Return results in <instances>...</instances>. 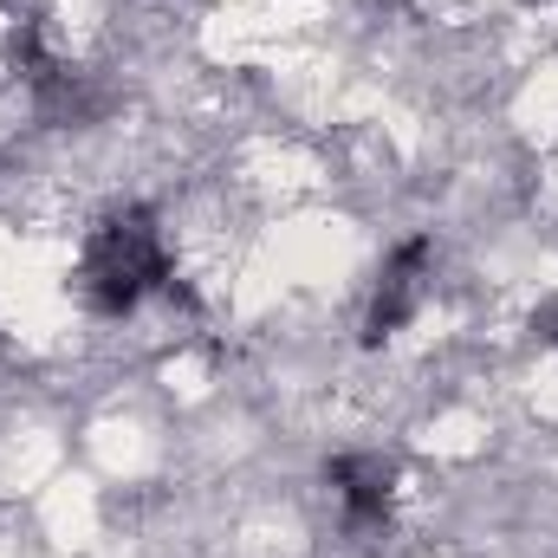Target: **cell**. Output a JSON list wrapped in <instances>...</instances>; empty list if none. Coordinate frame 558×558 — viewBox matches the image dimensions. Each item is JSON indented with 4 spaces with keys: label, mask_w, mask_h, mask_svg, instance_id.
<instances>
[{
    "label": "cell",
    "mask_w": 558,
    "mask_h": 558,
    "mask_svg": "<svg viewBox=\"0 0 558 558\" xmlns=\"http://www.w3.org/2000/svg\"><path fill=\"white\" fill-rule=\"evenodd\" d=\"M533 325H539V331L558 344V299H546V305H539V318H533Z\"/></svg>",
    "instance_id": "cell-4"
},
{
    "label": "cell",
    "mask_w": 558,
    "mask_h": 558,
    "mask_svg": "<svg viewBox=\"0 0 558 558\" xmlns=\"http://www.w3.org/2000/svg\"><path fill=\"white\" fill-rule=\"evenodd\" d=\"M422 267H428V241H403L384 267V286L371 299V318H364V344H384L390 331H403L422 305Z\"/></svg>",
    "instance_id": "cell-2"
},
{
    "label": "cell",
    "mask_w": 558,
    "mask_h": 558,
    "mask_svg": "<svg viewBox=\"0 0 558 558\" xmlns=\"http://www.w3.org/2000/svg\"><path fill=\"white\" fill-rule=\"evenodd\" d=\"M331 487H338L344 513L364 526V520H384V507H390V494H397V468H390L384 454H338V461H331Z\"/></svg>",
    "instance_id": "cell-3"
},
{
    "label": "cell",
    "mask_w": 558,
    "mask_h": 558,
    "mask_svg": "<svg viewBox=\"0 0 558 558\" xmlns=\"http://www.w3.org/2000/svg\"><path fill=\"white\" fill-rule=\"evenodd\" d=\"M149 286H169V254H162L156 215L124 208V215L98 221V234L85 241V299L98 312H131Z\"/></svg>",
    "instance_id": "cell-1"
}]
</instances>
